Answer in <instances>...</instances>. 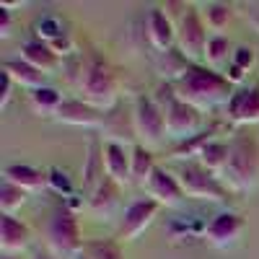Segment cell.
Here are the masks:
<instances>
[{
  "label": "cell",
  "instance_id": "obj_1",
  "mask_svg": "<svg viewBox=\"0 0 259 259\" xmlns=\"http://www.w3.org/2000/svg\"><path fill=\"white\" fill-rule=\"evenodd\" d=\"M174 91L194 109H212L218 104H228V99L233 96V85L223 73L192 62L189 70L174 83Z\"/></svg>",
  "mask_w": 259,
  "mask_h": 259
},
{
  "label": "cell",
  "instance_id": "obj_2",
  "mask_svg": "<svg viewBox=\"0 0 259 259\" xmlns=\"http://www.w3.org/2000/svg\"><path fill=\"white\" fill-rule=\"evenodd\" d=\"M73 83L80 94V101L96 106V109H112L119 96V80L99 55H89L78 62Z\"/></svg>",
  "mask_w": 259,
  "mask_h": 259
},
{
  "label": "cell",
  "instance_id": "obj_3",
  "mask_svg": "<svg viewBox=\"0 0 259 259\" xmlns=\"http://www.w3.org/2000/svg\"><path fill=\"white\" fill-rule=\"evenodd\" d=\"M153 99L163 109L166 135L168 138H177L179 143H184V140L202 133V114H200V109H194V106H189L187 101H182L171 83H161Z\"/></svg>",
  "mask_w": 259,
  "mask_h": 259
},
{
  "label": "cell",
  "instance_id": "obj_4",
  "mask_svg": "<svg viewBox=\"0 0 259 259\" xmlns=\"http://www.w3.org/2000/svg\"><path fill=\"white\" fill-rule=\"evenodd\" d=\"M259 182V143L254 138L231 140V158L223 174V184L233 192L254 189Z\"/></svg>",
  "mask_w": 259,
  "mask_h": 259
},
{
  "label": "cell",
  "instance_id": "obj_5",
  "mask_svg": "<svg viewBox=\"0 0 259 259\" xmlns=\"http://www.w3.org/2000/svg\"><path fill=\"white\" fill-rule=\"evenodd\" d=\"M47 244L60 259H78L83 254V239H80V223L75 212L62 205L52 212L47 226Z\"/></svg>",
  "mask_w": 259,
  "mask_h": 259
},
{
  "label": "cell",
  "instance_id": "obj_6",
  "mask_svg": "<svg viewBox=\"0 0 259 259\" xmlns=\"http://www.w3.org/2000/svg\"><path fill=\"white\" fill-rule=\"evenodd\" d=\"M179 184L184 189L187 197L194 200H207V202H226L231 189L223 184L221 177L210 174V171L200 163V161H187L179 168Z\"/></svg>",
  "mask_w": 259,
  "mask_h": 259
},
{
  "label": "cell",
  "instance_id": "obj_7",
  "mask_svg": "<svg viewBox=\"0 0 259 259\" xmlns=\"http://www.w3.org/2000/svg\"><path fill=\"white\" fill-rule=\"evenodd\" d=\"M207 26L202 21V13L197 8H187V13L182 16V21L177 24V47L179 52L194 62L200 65L205 60V50H207Z\"/></svg>",
  "mask_w": 259,
  "mask_h": 259
},
{
  "label": "cell",
  "instance_id": "obj_8",
  "mask_svg": "<svg viewBox=\"0 0 259 259\" xmlns=\"http://www.w3.org/2000/svg\"><path fill=\"white\" fill-rule=\"evenodd\" d=\"M133 130H135V135L140 138V145H145V148L158 145L163 140V135H166V117H163V109L156 104V99L140 96L135 101Z\"/></svg>",
  "mask_w": 259,
  "mask_h": 259
},
{
  "label": "cell",
  "instance_id": "obj_9",
  "mask_svg": "<svg viewBox=\"0 0 259 259\" xmlns=\"http://www.w3.org/2000/svg\"><path fill=\"white\" fill-rule=\"evenodd\" d=\"M246 228V221L241 218L239 212H218L205 223V231H202V239L215 246V249H228L236 244V239L244 233Z\"/></svg>",
  "mask_w": 259,
  "mask_h": 259
},
{
  "label": "cell",
  "instance_id": "obj_10",
  "mask_svg": "<svg viewBox=\"0 0 259 259\" xmlns=\"http://www.w3.org/2000/svg\"><path fill=\"white\" fill-rule=\"evenodd\" d=\"M158 210H161V205L150 197H140L135 202H130L124 215H122V221H119V239H124V241L138 239V236L153 223Z\"/></svg>",
  "mask_w": 259,
  "mask_h": 259
},
{
  "label": "cell",
  "instance_id": "obj_11",
  "mask_svg": "<svg viewBox=\"0 0 259 259\" xmlns=\"http://www.w3.org/2000/svg\"><path fill=\"white\" fill-rule=\"evenodd\" d=\"M145 192L150 200H156L158 205H166V207H177L187 194L179 184V177L166 171L163 166H156L153 174H150L148 184H145Z\"/></svg>",
  "mask_w": 259,
  "mask_h": 259
},
{
  "label": "cell",
  "instance_id": "obj_12",
  "mask_svg": "<svg viewBox=\"0 0 259 259\" xmlns=\"http://www.w3.org/2000/svg\"><path fill=\"white\" fill-rule=\"evenodd\" d=\"M34 34L39 41H45V45H50L55 50L57 57L62 55H70L73 52V39L70 34L65 31V24H62V18L55 16V13H45V16H39L34 21Z\"/></svg>",
  "mask_w": 259,
  "mask_h": 259
},
{
  "label": "cell",
  "instance_id": "obj_13",
  "mask_svg": "<svg viewBox=\"0 0 259 259\" xmlns=\"http://www.w3.org/2000/svg\"><path fill=\"white\" fill-rule=\"evenodd\" d=\"M226 117L233 124H259V85L233 91L226 104Z\"/></svg>",
  "mask_w": 259,
  "mask_h": 259
},
{
  "label": "cell",
  "instance_id": "obj_14",
  "mask_svg": "<svg viewBox=\"0 0 259 259\" xmlns=\"http://www.w3.org/2000/svg\"><path fill=\"white\" fill-rule=\"evenodd\" d=\"M101 158H104V171L114 184L124 187L133 182V156L127 153V148L122 143L106 140L101 148Z\"/></svg>",
  "mask_w": 259,
  "mask_h": 259
},
{
  "label": "cell",
  "instance_id": "obj_15",
  "mask_svg": "<svg viewBox=\"0 0 259 259\" xmlns=\"http://www.w3.org/2000/svg\"><path fill=\"white\" fill-rule=\"evenodd\" d=\"M104 112L96 109V106L85 104L80 99H65L60 104V109L55 114L57 122H65V124H75V127H96V124H104Z\"/></svg>",
  "mask_w": 259,
  "mask_h": 259
},
{
  "label": "cell",
  "instance_id": "obj_16",
  "mask_svg": "<svg viewBox=\"0 0 259 259\" xmlns=\"http://www.w3.org/2000/svg\"><path fill=\"white\" fill-rule=\"evenodd\" d=\"M148 39H150V45H153L158 52L174 50L177 24L163 13V8H150V13H148Z\"/></svg>",
  "mask_w": 259,
  "mask_h": 259
},
{
  "label": "cell",
  "instance_id": "obj_17",
  "mask_svg": "<svg viewBox=\"0 0 259 259\" xmlns=\"http://www.w3.org/2000/svg\"><path fill=\"white\" fill-rule=\"evenodd\" d=\"M31 241V231L26 223H21L13 215H0V249L3 254L24 251Z\"/></svg>",
  "mask_w": 259,
  "mask_h": 259
},
{
  "label": "cell",
  "instance_id": "obj_18",
  "mask_svg": "<svg viewBox=\"0 0 259 259\" xmlns=\"http://www.w3.org/2000/svg\"><path fill=\"white\" fill-rule=\"evenodd\" d=\"M3 179L21 187L24 192H36V189H45L50 187V177L47 171L41 168H34V166H26V163H11L3 168Z\"/></svg>",
  "mask_w": 259,
  "mask_h": 259
},
{
  "label": "cell",
  "instance_id": "obj_19",
  "mask_svg": "<svg viewBox=\"0 0 259 259\" xmlns=\"http://www.w3.org/2000/svg\"><path fill=\"white\" fill-rule=\"evenodd\" d=\"M21 60L29 62L31 68H36L39 73H55L60 68V57L55 55V50L50 45H45V41L39 39H31V41H24L21 45Z\"/></svg>",
  "mask_w": 259,
  "mask_h": 259
},
{
  "label": "cell",
  "instance_id": "obj_20",
  "mask_svg": "<svg viewBox=\"0 0 259 259\" xmlns=\"http://www.w3.org/2000/svg\"><path fill=\"white\" fill-rule=\"evenodd\" d=\"M3 70L13 78V83L16 85H24V89H31V91H36V89H45V73H39L36 68H31L29 62H24V60H6L3 62Z\"/></svg>",
  "mask_w": 259,
  "mask_h": 259
},
{
  "label": "cell",
  "instance_id": "obj_21",
  "mask_svg": "<svg viewBox=\"0 0 259 259\" xmlns=\"http://www.w3.org/2000/svg\"><path fill=\"white\" fill-rule=\"evenodd\" d=\"M228 158H231V143H223V140H212L202 148V153L197 156V161L210 171L215 177H223L226 174V166H228Z\"/></svg>",
  "mask_w": 259,
  "mask_h": 259
},
{
  "label": "cell",
  "instance_id": "obj_22",
  "mask_svg": "<svg viewBox=\"0 0 259 259\" xmlns=\"http://www.w3.org/2000/svg\"><path fill=\"white\" fill-rule=\"evenodd\" d=\"M189 60L179 52V47H174V50H168V52H161V57L156 60V68H158V73L166 78V83H171L174 85L187 70H189Z\"/></svg>",
  "mask_w": 259,
  "mask_h": 259
},
{
  "label": "cell",
  "instance_id": "obj_23",
  "mask_svg": "<svg viewBox=\"0 0 259 259\" xmlns=\"http://www.w3.org/2000/svg\"><path fill=\"white\" fill-rule=\"evenodd\" d=\"M117 197H119V184H114L109 177H106L89 197V207L96 212V215H109L117 205Z\"/></svg>",
  "mask_w": 259,
  "mask_h": 259
},
{
  "label": "cell",
  "instance_id": "obj_24",
  "mask_svg": "<svg viewBox=\"0 0 259 259\" xmlns=\"http://www.w3.org/2000/svg\"><path fill=\"white\" fill-rule=\"evenodd\" d=\"M106 171H104V158H101V153H99V148H96V143L89 148V156H85V166H83V189L89 192V197L94 194V189L106 179L104 177Z\"/></svg>",
  "mask_w": 259,
  "mask_h": 259
},
{
  "label": "cell",
  "instance_id": "obj_25",
  "mask_svg": "<svg viewBox=\"0 0 259 259\" xmlns=\"http://www.w3.org/2000/svg\"><path fill=\"white\" fill-rule=\"evenodd\" d=\"M133 182L135 184H148V179H150V174H153V168H156V158H153V153H150V148H145V145H135L133 148Z\"/></svg>",
  "mask_w": 259,
  "mask_h": 259
},
{
  "label": "cell",
  "instance_id": "obj_26",
  "mask_svg": "<svg viewBox=\"0 0 259 259\" xmlns=\"http://www.w3.org/2000/svg\"><path fill=\"white\" fill-rule=\"evenodd\" d=\"M62 94L57 89H50V85H45V89H36L29 94V104H31V109L41 117V114H57L60 109V104H62Z\"/></svg>",
  "mask_w": 259,
  "mask_h": 259
},
{
  "label": "cell",
  "instance_id": "obj_27",
  "mask_svg": "<svg viewBox=\"0 0 259 259\" xmlns=\"http://www.w3.org/2000/svg\"><path fill=\"white\" fill-rule=\"evenodd\" d=\"M200 13H202V21L210 31H223L233 16V8L226 3H207L205 11H200Z\"/></svg>",
  "mask_w": 259,
  "mask_h": 259
},
{
  "label": "cell",
  "instance_id": "obj_28",
  "mask_svg": "<svg viewBox=\"0 0 259 259\" xmlns=\"http://www.w3.org/2000/svg\"><path fill=\"white\" fill-rule=\"evenodd\" d=\"M83 256L85 259H124L119 241H112V239L89 241V244L83 246Z\"/></svg>",
  "mask_w": 259,
  "mask_h": 259
},
{
  "label": "cell",
  "instance_id": "obj_29",
  "mask_svg": "<svg viewBox=\"0 0 259 259\" xmlns=\"http://www.w3.org/2000/svg\"><path fill=\"white\" fill-rule=\"evenodd\" d=\"M215 140V130L210 127V130H202L200 135H194V138H189V140H184V143H179L174 150H171V158H187V156H200L202 153V148L207 145V143H212Z\"/></svg>",
  "mask_w": 259,
  "mask_h": 259
},
{
  "label": "cell",
  "instance_id": "obj_30",
  "mask_svg": "<svg viewBox=\"0 0 259 259\" xmlns=\"http://www.w3.org/2000/svg\"><path fill=\"white\" fill-rule=\"evenodd\" d=\"M228 52H231V41H228V36H223V34H212V36L207 39V50H205V62H207V68L215 70L221 62L228 60Z\"/></svg>",
  "mask_w": 259,
  "mask_h": 259
},
{
  "label": "cell",
  "instance_id": "obj_31",
  "mask_svg": "<svg viewBox=\"0 0 259 259\" xmlns=\"http://www.w3.org/2000/svg\"><path fill=\"white\" fill-rule=\"evenodd\" d=\"M24 202H26V192L3 179V184H0V210H3V215H13Z\"/></svg>",
  "mask_w": 259,
  "mask_h": 259
},
{
  "label": "cell",
  "instance_id": "obj_32",
  "mask_svg": "<svg viewBox=\"0 0 259 259\" xmlns=\"http://www.w3.org/2000/svg\"><path fill=\"white\" fill-rule=\"evenodd\" d=\"M47 177H50V189H55L57 194H62V197H68V194L73 192V182L62 168H50Z\"/></svg>",
  "mask_w": 259,
  "mask_h": 259
},
{
  "label": "cell",
  "instance_id": "obj_33",
  "mask_svg": "<svg viewBox=\"0 0 259 259\" xmlns=\"http://www.w3.org/2000/svg\"><path fill=\"white\" fill-rule=\"evenodd\" d=\"M233 65H239L241 70H246L249 73V68L254 65V50H249V47H239L233 52V60H231Z\"/></svg>",
  "mask_w": 259,
  "mask_h": 259
},
{
  "label": "cell",
  "instance_id": "obj_34",
  "mask_svg": "<svg viewBox=\"0 0 259 259\" xmlns=\"http://www.w3.org/2000/svg\"><path fill=\"white\" fill-rule=\"evenodd\" d=\"M13 78L3 70V73H0V109H6V106H8V101H11V91H13Z\"/></svg>",
  "mask_w": 259,
  "mask_h": 259
},
{
  "label": "cell",
  "instance_id": "obj_35",
  "mask_svg": "<svg viewBox=\"0 0 259 259\" xmlns=\"http://www.w3.org/2000/svg\"><path fill=\"white\" fill-rule=\"evenodd\" d=\"M11 24H13V18H11V8L0 6V36H3V39L11 34Z\"/></svg>",
  "mask_w": 259,
  "mask_h": 259
},
{
  "label": "cell",
  "instance_id": "obj_36",
  "mask_svg": "<svg viewBox=\"0 0 259 259\" xmlns=\"http://www.w3.org/2000/svg\"><path fill=\"white\" fill-rule=\"evenodd\" d=\"M223 75L228 78V83H231V85H239V83L244 80V75H246V70H241V68H239V65H233V62H231V65H228V68H226V73H223Z\"/></svg>",
  "mask_w": 259,
  "mask_h": 259
},
{
  "label": "cell",
  "instance_id": "obj_37",
  "mask_svg": "<svg viewBox=\"0 0 259 259\" xmlns=\"http://www.w3.org/2000/svg\"><path fill=\"white\" fill-rule=\"evenodd\" d=\"M34 259H55V256H52V254H47V251H36V254H34Z\"/></svg>",
  "mask_w": 259,
  "mask_h": 259
},
{
  "label": "cell",
  "instance_id": "obj_38",
  "mask_svg": "<svg viewBox=\"0 0 259 259\" xmlns=\"http://www.w3.org/2000/svg\"><path fill=\"white\" fill-rule=\"evenodd\" d=\"M251 24L259 29V11H251Z\"/></svg>",
  "mask_w": 259,
  "mask_h": 259
},
{
  "label": "cell",
  "instance_id": "obj_39",
  "mask_svg": "<svg viewBox=\"0 0 259 259\" xmlns=\"http://www.w3.org/2000/svg\"><path fill=\"white\" fill-rule=\"evenodd\" d=\"M3 259H16V256L13 254H3Z\"/></svg>",
  "mask_w": 259,
  "mask_h": 259
}]
</instances>
